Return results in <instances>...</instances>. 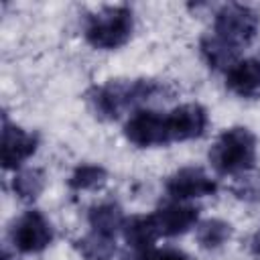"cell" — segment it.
Segmentation results:
<instances>
[{"mask_svg":"<svg viewBox=\"0 0 260 260\" xmlns=\"http://www.w3.org/2000/svg\"><path fill=\"white\" fill-rule=\"evenodd\" d=\"M53 236L55 234L51 221L39 209L24 211L10 230V242L22 254L43 252L53 242Z\"/></svg>","mask_w":260,"mask_h":260,"instance_id":"5","label":"cell"},{"mask_svg":"<svg viewBox=\"0 0 260 260\" xmlns=\"http://www.w3.org/2000/svg\"><path fill=\"white\" fill-rule=\"evenodd\" d=\"M232 234H234V228L225 219H219V217L203 219L197 223V230H195V238H197L199 246L205 250L223 246L232 238Z\"/></svg>","mask_w":260,"mask_h":260,"instance_id":"16","label":"cell"},{"mask_svg":"<svg viewBox=\"0 0 260 260\" xmlns=\"http://www.w3.org/2000/svg\"><path fill=\"white\" fill-rule=\"evenodd\" d=\"M134 30V14L130 6L116 4V6H104L98 12H93L85 22V41L93 49L102 51H114L124 47Z\"/></svg>","mask_w":260,"mask_h":260,"instance_id":"3","label":"cell"},{"mask_svg":"<svg viewBox=\"0 0 260 260\" xmlns=\"http://www.w3.org/2000/svg\"><path fill=\"white\" fill-rule=\"evenodd\" d=\"M134 260H193V258L179 248H162V250L148 248L144 252H136Z\"/></svg>","mask_w":260,"mask_h":260,"instance_id":"20","label":"cell"},{"mask_svg":"<svg viewBox=\"0 0 260 260\" xmlns=\"http://www.w3.org/2000/svg\"><path fill=\"white\" fill-rule=\"evenodd\" d=\"M258 152L256 136L246 126L223 130L209 150V162L219 175H240L254 169Z\"/></svg>","mask_w":260,"mask_h":260,"instance_id":"2","label":"cell"},{"mask_svg":"<svg viewBox=\"0 0 260 260\" xmlns=\"http://www.w3.org/2000/svg\"><path fill=\"white\" fill-rule=\"evenodd\" d=\"M252 252H254V258L256 260H260V234L254 238V242H252Z\"/></svg>","mask_w":260,"mask_h":260,"instance_id":"21","label":"cell"},{"mask_svg":"<svg viewBox=\"0 0 260 260\" xmlns=\"http://www.w3.org/2000/svg\"><path fill=\"white\" fill-rule=\"evenodd\" d=\"M39 146V136L35 132H28L16 124H10L4 116L2 120V167L6 171H16L20 165H24Z\"/></svg>","mask_w":260,"mask_h":260,"instance_id":"7","label":"cell"},{"mask_svg":"<svg viewBox=\"0 0 260 260\" xmlns=\"http://www.w3.org/2000/svg\"><path fill=\"white\" fill-rule=\"evenodd\" d=\"M122 234L124 240L130 248H134V252H144L148 248H152V244L160 238L156 223L150 215H130L126 217L124 225H122Z\"/></svg>","mask_w":260,"mask_h":260,"instance_id":"12","label":"cell"},{"mask_svg":"<svg viewBox=\"0 0 260 260\" xmlns=\"http://www.w3.org/2000/svg\"><path fill=\"white\" fill-rule=\"evenodd\" d=\"M75 248L85 260H112L116 254V240L114 236L91 230L89 234L75 240Z\"/></svg>","mask_w":260,"mask_h":260,"instance_id":"15","label":"cell"},{"mask_svg":"<svg viewBox=\"0 0 260 260\" xmlns=\"http://www.w3.org/2000/svg\"><path fill=\"white\" fill-rule=\"evenodd\" d=\"M230 191L242 201H248V203L260 201V169H250L236 175Z\"/></svg>","mask_w":260,"mask_h":260,"instance_id":"19","label":"cell"},{"mask_svg":"<svg viewBox=\"0 0 260 260\" xmlns=\"http://www.w3.org/2000/svg\"><path fill=\"white\" fill-rule=\"evenodd\" d=\"M87 221H89L93 232H102V234L114 236L118 230H122L126 217H124V211H122V207L118 203L104 201V203L93 205L87 211Z\"/></svg>","mask_w":260,"mask_h":260,"instance_id":"14","label":"cell"},{"mask_svg":"<svg viewBox=\"0 0 260 260\" xmlns=\"http://www.w3.org/2000/svg\"><path fill=\"white\" fill-rule=\"evenodd\" d=\"M124 136L138 148L162 146L173 142L167 114L154 110H136L124 124Z\"/></svg>","mask_w":260,"mask_h":260,"instance_id":"6","label":"cell"},{"mask_svg":"<svg viewBox=\"0 0 260 260\" xmlns=\"http://www.w3.org/2000/svg\"><path fill=\"white\" fill-rule=\"evenodd\" d=\"M152 219L156 223L158 236H165V238L183 236L193 225H197L199 209L193 207V205H183L179 201H173V203H167V205L158 207L152 213Z\"/></svg>","mask_w":260,"mask_h":260,"instance_id":"10","label":"cell"},{"mask_svg":"<svg viewBox=\"0 0 260 260\" xmlns=\"http://www.w3.org/2000/svg\"><path fill=\"white\" fill-rule=\"evenodd\" d=\"M258 26H260L258 12L246 4H236V2L219 6L213 18V32L238 49L252 43V39L258 32Z\"/></svg>","mask_w":260,"mask_h":260,"instance_id":"4","label":"cell"},{"mask_svg":"<svg viewBox=\"0 0 260 260\" xmlns=\"http://www.w3.org/2000/svg\"><path fill=\"white\" fill-rule=\"evenodd\" d=\"M108 181V171L102 165H79L69 175L67 185L73 191H89L98 189Z\"/></svg>","mask_w":260,"mask_h":260,"instance_id":"18","label":"cell"},{"mask_svg":"<svg viewBox=\"0 0 260 260\" xmlns=\"http://www.w3.org/2000/svg\"><path fill=\"white\" fill-rule=\"evenodd\" d=\"M225 85L242 98H256L260 93V59H240L225 71Z\"/></svg>","mask_w":260,"mask_h":260,"instance_id":"11","label":"cell"},{"mask_svg":"<svg viewBox=\"0 0 260 260\" xmlns=\"http://www.w3.org/2000/svg\"><path fill=\"white\" fill-rule=\"evenodd\" d=\"M45 173L43 169H37V167H26V169H20L14 173V179H12V191L24 199V201H32L37 199L43 189H45Z\"/></svg>","mask_w":260,"mask_h":260,"instance_id":"17","label":"cell"},{"mask_svg":"<svg viewBox=\"0 0 260 260\" xmlns=\"http://www.w3.org/2000/svg\"><path fill=\"white\" fill-rule=\"evenodd\" d=\"M199 49H201V55L203 59L207 61L209 67L213 69H230L234 63H238V55H240V49L230 45L228 41H223L221 37H217L215 32H207L201 37L199 41Z\"/></svg>","mask_w":260,"mask_h":260,"instance_id":"13","label":"cell"},{"mask_svg":"<svg viewBox=\"0 0 260 260\" xmlns=\"http://www.w3.org/2000/svg\"><path fill=\"white\" fill-rule=\"evenodd\" d=\"M160 91L165 85L154 79H112L91 87L87 102L100 120H118L128 108L142 106Z\"/></svg>","mask_w":260,"mask_h":260,"instance_id":"1","label":"cell"},{"mask_svg":"<svg viewBox=\"0 0 260 260\" xmlns=\"http://www.w3.org/2000/svg\"><path fill=\"white\" fill-rule=\"evenodd\" d=\"M169 120V132H171V140H193L203 136V132L207 130L209 118H207V110L201 104H181L177 108H173L167 114Z\"/></svg>","mask_w":260,"mask_h":260,"instance_id":"9","label":"cell"},{"mask_svg":"<svg viewBox=\"0 0 260 260\" xmlns=\"http://www.w3.org/2000/svg\"><path fill=\"white\" fill-rule=\"evenodd\" d=\"M215 189V181L201 167H183L165 181V191L173 201L213 195Z\"/></svg>","mask_w":260,"mask_h":260,"instance_id":"8","label":"cell"}]
</instances>
